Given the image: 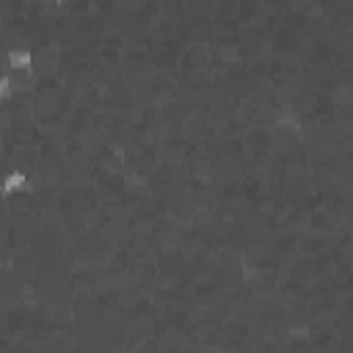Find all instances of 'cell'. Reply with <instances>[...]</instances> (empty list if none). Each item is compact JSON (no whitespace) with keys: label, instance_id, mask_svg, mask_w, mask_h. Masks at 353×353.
<instances>
[{"label":"cell","instance_id":"1","mask_svg":"<svg viewBox=\"0 0 353 353\" xmlns=\"http://www.w3.org/2000/svg\"><path fill=\"white\" fill-rule=\"evenodd\" d=\"M0 196L3 353H303L295 201L44 160Z\"/></svg>","mask_w":353,"mask_h":353},{"label":"cell","instance_id":"3","mask_svg":"<svg viewBox=\"0 0 353 353\" xmlns=\"http://www.w3.org/2000/svg\"><path fill=\"white\" fill-rule=\"evenodd\" d=\"M25 190H30V174L28 171H22V168L3 171V176H0V196L11 199V196H19Z\"/></svg>","mask_w":353,"mask_h":353},{"label":"cell","instance_id":"4","mask_svg":"<svg viewBox=\"0 0 353 353\" xmlns=\"http://www.w3.org/2000/svg\"><path fill=\"white\" fill-rule=\"evenodd\" d=\"M14 97H17V77L0 69V102H11Z\"/></svg>","mask_w":353,"mask_h":353},{"label":"cell","instance_id":"2","mask_svg":"<svg viewBox=\"0 0 353 353\" xmlns=\"http://www.w3.org/2000/svg\"><path fill=\"white\" fill-rule=\"evenodd\" d=\"M3 69L11 72V74H28L33 69V50L22 47V44L8 47L6 55H3Z\"/></svg>","mask_w":353,"mask_h":353}]
</instances>
